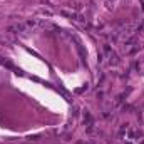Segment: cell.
<instances>
[{
    "label": "cell",
    "instance_id": "6da1fadb",
    "mask_svg": "<svg viewBox=\"0 0 144 144\" xmlns=\"http://www.w3.org/2000/svg\"><path fill=\"white\" fill-rule=\"evenodd\" d=\"M24 29H25V25H24V24H13V25H10V27H9V32L17 34V32H22Z\"/></svg>",
    "mask_w": 144,
    "mask_h": 144
}]
</instances>
